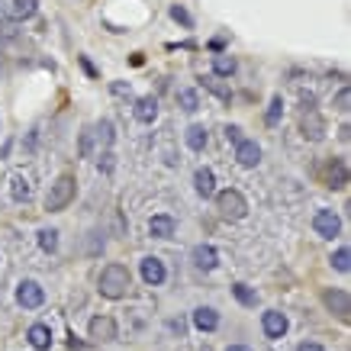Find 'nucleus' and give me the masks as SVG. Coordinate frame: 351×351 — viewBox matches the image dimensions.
I'll use <instances>...</instances> for the list:
<instances>
[{
	"instance_id": "nucleus-1",
	"label": "nucleus",
	"mask_w": 351,
	"mask_h": 351,
	"mask_svg": "<svg viewBox=\"0 0 351 351\" xmlns=\"http://www.w3.org/2000/svg\"><path fill=\"white\" fill-rule=\"evenodd\" d=\"M129 284H132V277H129L126 265H107L100 274V293L107 300H123L129 293Z\"/></svg>"
},
{
	"instance_id": "nucleus-2",
	"label": "nucleus",
	"mask_w": 351,
	"mask_h": 351,
	"mask_svg": "<svg viewBox=\"0 0 351 351\" xmlns=\"http://www.w3.org/2000/svg\"><path fill=\"white\" fill-rule=\"evenodd\" d=\"M75 191H77V181L71 174H62V178L52 184L49 197H45V210H49V213H62L64 206L75 200Z\"/></svg>"
},
{
	"instance_id": "nucleus-3",
	"label": "nucleus",
	"mask_w": 351,
	"mask_h": 351,
	"mask_svg": "<svg viewBox=\"0 0 351 351\" xmlns=\"http://www.w3.org/2000/svg\"><path fill=\"white\" fill-rule=\"evenodd\" d=\"M216 197V210L226 216V219H242L248 213V203L239 191H223V193H213Z\"/></svg>"
},
{
	"instance_id": "nucleus-4",
	"label": "nucleus",
	"mask_w": 351,
	"mask_h": 351,
	"mask_svg": "<svg viewBox=\"0 0 351 351\" xmlns=\"http://www.w3.org/2000/svg\"><path fill=\"white\" fill-rule=\"evenodd\" d=\"M36 10H39V0H0L3 20H29Z\"/></svg>"
},
{
	"instance_id": "nucleus-5",
	"label": "nucleus",
	"mask_w": 351,
	"mask_h": 351,
	"mask_svg": "<svg viewBox=\"0 0 351 351\" xmlns=\"http://www.w3.org/2000/svg\"><path fill=\"white\" fill-rule=\"evenodd\" d=\"M322 303H326V309L329 313H335L341 322L351 316V297H348V290H341V287H332L322 293Z\"/></svg>"
},
{
	"instance_id": "nucleus-6",
	"label": "nucleus",
	"mask_w": 351,
	"mask_h": 351,
	"mask_svg": "<svg viewBox=\"0 0 351 351\" xmlns=\"http://www.w3.org/2000/svg\"><path fill=\"white\" fill-rule=\"evenodd\" d=\"M313 226H316V232H319L322 239H335V235L341 232V219L332 213V210H319L316 219H313Z\"/></svg>"
},
{
	"instance_id": "nucleus-7",
	"label": "nucleus",
	"mask_w": 351,
	"mask_h": 351,
	"mask_svg": "<svg viewBox=\"0 0 351 351\" xmlns=\"http://www.w3.org/2000/svg\"><path fill=\"white\" fill-rule=\"evenodd\" d=\"M16 300H20V306H26V309H36V306H43L45 293H43V287H39L36 280H23V284H20V290H16Z\"/></svg>"
},
{
	"instance_id": "nucleus-8",
	"label": "nucleus",
	"mask_w": 351,
	"mask_h": 351,
	"mask_svg": "<svg viewBox=\"0 0 351 351\" xmlns=\"http://www.w3.org/2000/svg\"><path fill=\"white\" fill-rule=\"evenodd\" d=\"M90 339L117 341V322L110 319V316H97V319H90Z\"/></svg>"
},
{
	"instance_id": "nucleus-9",
	"label": "nucleus",
	"mask_w": 351,
	"mask_h": 351,
	"mask_svg": "<svg viewBox=\"0 0 351 351\" xmlns=\"http://www.w3.org/2000/svg\"><path fill=\"white\" fill-rule=\"evenodd\" d=\"M235 158H239L242 168H255L258 161H261V149H258L252 138H242V142L235 145Z\"/></svg>"
},
{
	"instance_id": "nucleus-10",
	"label": "nucleus",
	"mask_w": 351,
	"mask_h": 351,
	"mask_svg": "<svg viewBox=\"0 0 351 351\" xmlns=\"http://www.w3.org/2000/svg\"><path fill=\"white\" fill-rule=\"evenodd\" d=\"M261 326H265L267 339H280V335L287 332V316H284V313H277V309H267L265 319H261Z\"/></svg>"
},
{
	"instance_id": "nucleus-11",
	"label": "nucleus",
	"mask_w": 351,
	"mask_h": 351,
	"mask_svg": "<svg viewBox=\"0 0 351 351\" xmlns=\"http://www.w3.org/2000/svg\"><path fill=\"white\" fill-rule=\"evenodd\" d=\"M193 326H197L200 332H216L219 329V313L210 309V306H200L197 313H193Z\"/></svg>"
},
{
	"instance_id": "nucleus-12",
	"label": "nucleus",
	"mask_w": 351,
	"mask_h": 351,
	"mask_svg": "<svg viewBox=\"0 0 351 351\" xmlns=\"http://www.w3.org/2000/svg\"><path fill=\"white\" fill-rule=\"evenodd\" d=\"M142 280L152 284V287H158L161 280H165V265H161L158 258H145L142 261Z\"/></svg>"
},
{
	"instance_id": "nucleus-13",
	"label": "nucleus",
	"mask_w": 351,
	"mask_h": 351,
	"mask_svg": "<svg viewBox=\"0 0 351 351\" xmlns=\"http://www.w3.org/2000/svg\"><path fill=\"white\" fill-rule=\"evenodd\" d=\"M149 232L155 235V239H171L174 235V219H171L168 213H158L149 219Z\"/></svg>"
},
{
	"instance_id": "nucleus-14",
	"label": "nucleus",
	"mask_w": 351,
	"mask_h": 351,
	"mask_svg": "<svg viewBox=\"0 0 351 351\" xmlns=\"http://www.w3.org/2000/svg\"><path fill=\"white\" fill-rule=\"evenodd\" d=\"M158 117V100L155 97H138L136 100V119L138 123H155Z\"/></svg>"
},
{
	"instance_id": "nucleus-15",
	"label": "nucleus",
	"mask_w": 351,
	"mask_h": 351,
	"mask_svg": "<svg viewBox=\"0 0 351 351\" xmlns=\"http://www.w3.org/2000/svg\"><path fill=\"white\" fill-rule=\"evenodd\" d=\"M216 261H219L216 248H210V245H197V248H193V265L200 267V271H213Z\"/></svg>"
},
{
	"instance_id": "nucleus-16",
	"label": "nucleus",
	"mask_w": 351,
	"mask_h": 351,
	"mask_svg": "<svg viewBox=\"0 0 351 351\" xmlns=\"http://www.w3.org/2000/svg\"><path fill=\"white\" fill-rule=\"evenodd\" d=\"M193 184H197V193H200V197H213L216 193V178L210 168L197 171V174H193Z\"/></svg>"
},
{
	"instance_id": "nucleus-17",
	"label": "nucleus",
	"mask_w": 351,
	"mask_h": 351,
	"mask_svg": "<svg viewBox=\"0 0 351 351\" xmlns=\"http://www.w3.org/2000/svg\"><path fill=\"white\" fill-rule=\"evenodd\" d=\"M345 184H348V168H345V161L332 158V165H329V187L332 191H341Z\"/></svg>"
},
{
	"instance_id": "nucleus-18",
	"label": "nucleus",
	"mask_w": 351,
	"mask_h": 351,
	"mask_svg": "<svg viewBox=\"0 0 351 351\" xmlns=\"http://www.w3.org/2000/svg\"><path fill=\"white\" fill-rule=\"evenodd\" d=\"M29 345L32 348H39V351H45L49 345H52V329L43 326V322H39V326H32L29 329Z\"/></svg>"
},
{
	"instance_id": "nucleus-19",
	"label": "nucleus",
	"mask_w": 351,
	"mask_h": 351,
	"mask_svg": "<svg viewBox=\"0 0 351 351\" xmlns=\"http://www.w3.org/2000/svg\"><path fill=\"white\" fill-rule=\"evenodd\" d=\"M235 58L232 55H213V75H223V77H229V75H235Z\"/></svg>"
},
{
	"instance_id": "nucleus-20",
	"label": "nucleus",
	"mask_w": 351,
	"mask_h": 351,
	"mask_svg": "<svg viewBox=\"0 0 351 351\" xmlns=\"http://www.w3.org/2000/svg\"><path fill=\"white\" fill-rule=\"evenodd\" d=\"M187 145H191L193 152H203V145H206V129H203V126H191V129H187Z\"/></svg>"
},
{
	"instance_id": "nucleus-21",
	"label": "nucleus",
	"mask_w": 351,
	"mask_h": 351,
	"mask_svg": "<svg viewBox=\"0 0 351 351\" xmlns=\"http://www.w3.org/2000/svg\"><path fill=\"white\" fill-rule=\"evenodd\" d=\"M232 293H235V300H239L242 306H255V303H258V293L252 287H245V284H235Z\"/></svg>"
},
{
	"instance_id": "nucleus-22",
	"label": "nucleus",
	"mask_w": 351,
	"mask_h": 351,
	"mask_svg": "<svg viewBox=\"0 0 351 351\" xmlns=\"http://www.w3.org/2000/svg\"><path fill=\"white\" fill-rule=\"evenodd\" d=\"M178 100H181V107L187 110V113H193V110L200 107V97H197V90H178Z\"/></svg>"
},
{
	"instance_id": "nucleus-23",
	"label": "nucleus",
	"mask_w": 351,
	"mask_h": 351,
	"mask_svg": "<svg viewBox=\"0 0 351 351\" xmlns=\"http://www.w3.org/2000/svg\"><path fill=\"white\" fill-rule=\"evenodd\" d=\"M280 113H284V100H280V97H274V100H271V107H267L265 123H267V126H277V119H280Z\"/></svg>"
},
{
	"instance_id": "nucleus-24",
	"label": "nucleus",
	"mask_w": 351,
	"mask_h": 351,
	"mask_svg": "<svg viewBox=\"0 0 351 351\" xmlns=\"http://www.w3.org/2000/svg\"><path fill=\"white\" fill-rule=\"evenodd\" d=\"M332 267H335V271H341V274L348 271V267H351V255H348V248H339V252L332 255Z\"/></svg>"
},
{
	"instance_id": "nucleus-25",
	"label": "nucleus",
	"mask_w": 351,
	"mask_h": 351,
	"mask_svg": "<svg viewBox=\"0 0 351 351\" xmlns=\"http://www.w3.org/2000/svg\"><path fill=\"white\" fill-rule=\"evenodd\" d=\"M39 245H43V252H55V248H58V232H55V229L39 232Z\"/></svg>"
},
{
	"instance_id": "nucleus-26",
	"label": "nucleus",
	"mask_w": 351,
	"mask_h": 351,
	"mask_svg": "<svg viewBox=\"0 0 351 351\" xmlns=\"http://www.w3.org/2000/svg\"><path fill=\"white\" fill-rule=\"evenodd\" d=\"M203 87H210L216 97H223L226 104L232 100V90H229V87H223V84H216V77H203Z\"/></svg>"
},
{
	"instance_id": "nucleus-27",
	"label": "nucleus",
	"mask_w": 351,
	"mask_h": 351,
	"mask_svg": "<svg viewBox=\"0 0 351 351\" xmlns=\"http://www.w3.org/2000/svg\"><path fill=\"white\" fill-rule=\"evenodd\" d=\"M348 104H351V90L348 87H341L339 94H335V110H339V113H348Z\"/></svg>"
},
{
	"instance_id": "nucleus-28",
	"label": "nucleus",
	"mask_w": 351,
	"mask_h": 351,
	"mask_svg": "<svg viewBox=\"0 0 351 351\" xmlns=\"http://www.w3.org/2000/svg\"><path fill=\"white\" fill-rule=\"evenodd\" d=\"M13 197H16V200H26V197H29V184L23 181V178H13Z\"/></svg>"
},
{
	"instance_id": "nucleus-29",
	"label": "nucleus",
	"mask_w": 351,
	"mask_h": 351,
	"mask_svg": "<svg viewBox=\"0 0 351 351\" xmlns=\"http://www.w3.org/2000/svg\"><path fill=\"white\" fill-rule=\"evenodd\" d=\"M171 16L178 23H184V26H191V13L184 10V7H171Z\"/></svg>"
},
{
	"instance_id": "nucleus-30",
	"label": "nucleus",
	"mask_w": 351,
	"mask_h": 351,
	"mask_svg": "<svg viewBox=\"0 0 351 351\" xmlns=\"http://www.w3.org/2000/svg\"><path fill=\"white\" fill-rule=\"evenodd\" d=\"M226 138H229V142H235V145H239V142H242V129H239V126H229V129H226Z\"/></svg>"
},
{
	"instance_id": "nucleus-31",
	"label": "nucleus",
	"mask_w": 351,
	"mask_h": 351,
	"mask_svg": "<svg viewBox=\"0 0 351 351\" xmlns=\"http://www.w3.org/2000/svg\"><path fill=\"white\" fill-rule=\"evenodd\" d=\"M297 351H322V345H316V341H303Z\"/></svg>"
},
{
	"instance_id": "nucleus-32",
	"label": "nucleus",
	"mask_w": 351,
	"mask_h": 351,
	"mask_svg": "<svg viewBox=\"0 0 351 351\" xmlns=\"http://www.w3.org/2000/svg\"><path fill=\"white\" fill-rule=\"evenodd\" d=\"M339 138H341V142H348V138H351V129L341 126V129H339Z\"/></svg>"
},
{
	"instance_id": "nucleus-33",
	"label": "nucleus",
	"mask_w": 351,
	"mask_h": 351,
	"mask_svg": "<svg viewBox=\"0 0 351 351\" xmlns=\"http://www.w3.org/2000/svg\"><path fill=\"white\" fill-rule=\"evenodd\" d=\"M81 64H84V71H87V75H90V77H94V75H97V71H94V64L87 62V58H81Z\"/></svg>"
},
{
	"instance_id": "nucleus-34",
	"label": "nucleus",
	"mask_w": 351,
	"mask_h": 351,
	"mask_svg": "<svg viewBox=\"0 0 351 351\" xmlns=\"http://www.w3.org/2000/svg\"><path fill=\"white\" fill-rule=\"evenodd\" d=\"M226 351H252V348H245V345H229Z\"/></svg>"
}]
</instances>
